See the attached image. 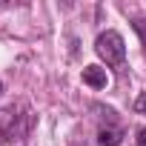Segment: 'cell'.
Listing matches in <instances>:
<instances>
[{
    "label": "cell",
    "instance_id": "cell-1",
    "mask_svg": "<svg viewBox=\"0 0 146 146\" xmlns=\"http://www.w3.org/2000/svg\"><path fill=\"white\" fill-rule=\"evenodd\" d=\"M95 52H98V57L106 63V66H123V60H126V43H123V37L117 35V32H103V35H98V40H95Z\"/></svg>",
    "mask_w": 146,
    "mask_h": 146
},
{
    "label": "cell",
    "instance_id": "cell-5",
    "mask_svg": "<svg viewBox=\"0 0 146 146\" xmlns=\"http://www.w3.org/2000/svg\"><path fill=\"white\" fill-rule=\"evenodd\" d=\"M135 29H137V35L143 37V46H146V20H137V23H135Z\"/></svg>",
    "mask_w": 146,
    "mask_h": 146
},
{
    "label": "cell",
    "instance_id": "cell-6",
    "mask_svg": "<svg viewBox=\"0 0 146 146\" xmlns=\"http://www.w3.org/2000/svg\"><path fill=\"white\" fill-rule=\"evenodd\" d=\"M137 146H146V126L137 132Z\"/></svg>",
    "mask_w": 146,
    "mask_h": 146
},
{
    "label": "cell",
    "instance_id": "cell-3",
    "mask_svg": "<svg viewBox=\"0 0 146 146\" xmlns=\"http://www.w3.org/2000/svg\"><path fill=\"white\" fill-rule=\"evenodd\" d=\"M123 140V129L120 126H100L98 132V143L100 146H120Z\"/></svg>",
    "mask_w": 146,
    "mask_h": 146
},
{
    "label": "cell",
    "instance_id": "cell-7",
    "mask_svg": "<svg viewBox=\"0 0 146 146\" xmlns=\"http://www.w3.org/2000/svg\"><path fill=\"white\" fill-rule=\"evenodd\" d=\"M0 95H3V83H0Z\"/></svg>",
    "mask_w": 146,
    "mask_h": 146
},
{
    "label": "cell",
    "instance_id": "cell-4",
    "mask_svg": "<svg viewBox=\"0 0 146 146\" xmlns=\"http://www.w3.org/2000/svg\"><path fill=\"white\" fill-rule=\"evenodd\" d=\"M135 112L137 115H146V92H140V98L135 100Z\"/></svg>",
    "mask_w": 146,
    "mask_h": 146
},
{
    "label": "cell",
    "instance_id": "cell-2",
    "mask_svg": "<svg viewBox=\"0 0 146 146\" xmlns=\"http://www.w3.org/2000/svg\"><path fill=\"white\" fill-rule=\"evenodd\" d=\"M83 83L92 86V89H103V86L109 83L106 69H100V66H86V69H83Z\"/></svg>",
    "mask_w": 146,
    "mask_h": 146
}]
</instances>
